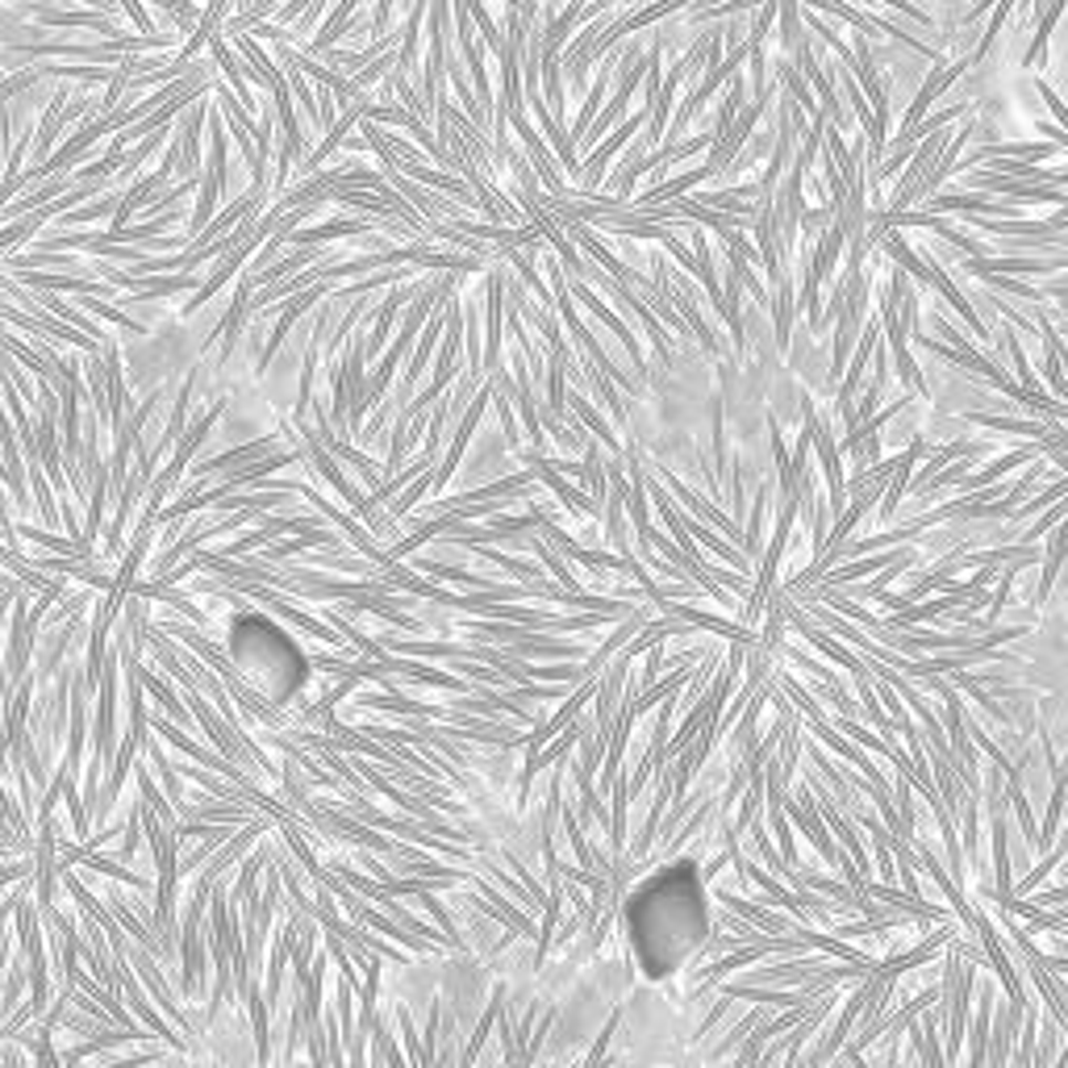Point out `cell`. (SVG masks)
<instances>
[{
  "mask_svg": "<svg viewBox=\"0 0 1068 1068\" xmlns=\"http://www.w3.org/2000/svg\"><path fill=\"white\" fill-rule=\"evenodd\" d=\"M1032 459V451H1011L1006 459H994L990 468L985 472H976V476H969V485L964 488H981V485H990V480H997V476H1006L1011 468H1018V464H1027Z\"/></svg>",
  "mask_w": 1068,
  "mask_h": 1068,
  "instance_id": "1",
  "label": "cell"
},
{
  "mask_svg": "<svg viewBox=\"0 0 1068 1068\" xmlns=\"http://www.w3.org/2000/svg\"><path fill=\"white\" fill-rule=\"evenodd\" d=\"M359 109H363V105H359ZM356 109V113H359ZM356 113H347V117H342V126H338V130H347V126H351V121H356ZM335 142H338V138H335V134H330V138H326V147H321V155H326V150H335Z\"/></svg>",
  "mask_w": 1068,
  "mask_h": 1068,
  "instance_id": "2",
  "label": "cell"
}]
</instances>
